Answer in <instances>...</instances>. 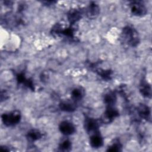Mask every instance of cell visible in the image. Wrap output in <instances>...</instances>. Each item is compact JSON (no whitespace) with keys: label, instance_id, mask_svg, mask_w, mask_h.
Listing matches in <instances>:
<instances>
[{"label":"cell","instance_id":"6da1fadb","mask_svg":"<svg viewBox=\"0 0 152 152\" xmlns=\"http://www.w3.org/2000/svg\"><path fill=\"white\" fill-rule=\"evenodd\" d=\"M20 119V116L18 113L15 112L10 113L8 114H4L2 115V120L4 124L11 126L17 124Z\"/></svg>","mask_w":152,"mask_h":152},{"label":"cell","instance_id":"30bf717a","mask_svg":"<svg viewBox=\"0 0 152 152\" xmlns=\"http://www.w3.org/2000/svg\"><path fill=\"white\" fill-rule=\"evenodd\" d=\"M71 146V143L68 140H65L64 141L60 146V147L63 150H67Z\"/></svg>","mask_w":152,"mask_h":152},{"label":"cell","instance_id":"52a82bcc","mask_svg":"<svg viewBox=\"0 0 152 152\" xmlns=\"http://www.w3.org/2000/svg\"><path fill=\"white\" fill-rule=\"evenodd\" d=\"M82 91L80 89H75L72 91V97L74 99L79 100L82 98Z\"/></svg>","mask_w":152,"mask_h":152},{"label":"cell","instance_id":"8992f818","mask_svg":"<svg viewBox=\"0 0 152 152\" xmlns=\"http://www.w3.org/2000/svg\"><path fill=\"white\" fill-rule=\"evenodd\" d=\"M60 107L62 110L67 111V112H71L74 109V107L72 104H71V103H69V102H63L62 103H61Z\"/></svg>","mask_w":152,"mask_h":152},{"label":"cell","instance_id":"ba28073f","mask_svg":"<svg viewBox=\"0 0 152 152\" xmlns=\"http://www.w3.org/2000/svg\"><path fill=\"white\" fill-rule=\"evenodd\" d=\"M139 113L140 115H141L143 118H147L148 115H149L148 110L147 106H141L140 107L139 109Z\"/></svg>","mask_w":152,"mask_h":152},{"label":"cell","instance_id":"9c48e42d","mask_svg":"<svg viewBox=\"0 0 152 152\" xmlns=\"http://www.w3.org/2000/svg\"><path fill=\"white\" fill-rule=\"evenodd\" d=\"M40 136H41L40 133L38 131H36L34 130L31 131L28 134L29 138L30 139L32 140H37L39 139V137H40Z\"/></svg>","mask_w":152,"mask_h":152},{"label":"cell","instance_id":"277c9868","mask_svg":"<svg viewBox=\"0 0 152 152\" xmlns=\"http://www.w3.org/2000/svg\"><path fill=\"white\" fill-rule=\"evenodd\" d=\"M131 10L133 14H134L135 15H142L146 13L145 12L146 9L144 7L138 3L133 4V5L132 6Z\"/></svg>","mask_w":152,"mask_h":152},{"label":"cell","instance_id":"3957f363","mask_svg":"<svg viewBox=\"0 0 152 152\" xmlns=\"http://www.w3.org/2000/svg\"><path fill=\"white\" fill-rule=\"evenodd\" d=\"M90 144L93 147H100L103 144L102 138L100 135L95 134L90 138Z\"/></svg>","mask_w":152,"mask_h":152},{"label":"cell","instance_id":"7a4b0ae2","mask_svg":"<svg viewBox=\"0 0 152 152\" xmlns=\"http://www.w3.org/2000/svg\"><path fill=\"white\" fill-rule=\"evenodd\" d=\"M60 129L63 134L65 135H70L74 132L75 129L73 125L67 121L61 122L60 126Z\"/></svg>","mask_w":152,"mask_h":152},{"label":"cell","instance_id":"5b68a950","mask_svg":"<svg viewBox=\"0 0 152 152\" xmlns=\"http://www.w3.org/2000/svg\"><path fill=\"white\" fill-rule=\"evenodd\" d=\"M98 123L93 119L89 118L86 121V128L87 131H96L98 129Z\"/></svg>","mask_w":152,"mask_h":152},{"label":"cell","instance_id":"8fae6325","mask_svg":"<svg viewBox=\"0 0 152 152\" xmlns=\"http://www.w3.org/2000/svg\"><path fill=\"white\" fill-rule=\"evenodd\" d=\"M121 147V145L120 144H117V143H114L113 144H112V146L110 147V148H109V151H119L120 148Z\"/></svg>","mask_w":152,"mask_h":152}]
</instances>
